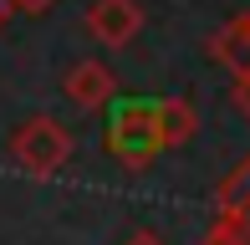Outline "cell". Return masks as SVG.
Here are the masks:
<instances>
[{"mask_svg":"<svg viewBox=\"0 0 250 245\" xmlns=\"http://www.w3.org/2000/svg\"><path fill=\"white\" fill-rule=\"evenodd\" d=\"M204 245H240V235H235V225L225 215H214V225L204 230Z\"/></svg>","mask_w":250,"mask_h":245,"instance_id":"9","label":"cell"},{"mask_svg":"<svg viewBox=\"0 0 250 245\" xmlns=\"http://www.w3.org/2000/svg\"><path fill=\"white\" fill-rule=\"evenodd\" d=\"M123 245H168V240H158V235H153V230H133V235H128V240H123Z\"/></svg>","mask_w":250,"mask_h":245,"instance_id":"11","label":"cell"},{"mask_svg":"<svg viewBox=\"0 0 250 245\" xmlns=\"http://www.w3.org/2000/svg\"><path fill=\"white\" fill-rule=\"evenodd\" d=\"M10 159H16L31 179H51V174L72 159V133L56 118L36 113V118L16 122V133H10Z\"/></svg>","mask_w":250,"mask_h":245,"instance_id":"2","label":"cell"},{"mask_svg":"<svg viewBox=\"0 0 250 245\" xmlns=\"http://www.w3.org/2000/svg\"><path fill=\"white\" fill-rule=\"evenodd\" d=\"M230 102L240 118H250V72H230Z\"/></svg>","mask_w":250,"mask_h":245,"instance_id":"8","label":"cell"},{"mask_svg":"<svg viewBox=\"0 0 250 245\" xmlns=\"http://www.w3.org/2000/svg\"><path fill=\"white\" fill-rule=\"evenodd\" d=\"M153 122H158V138H164V148H184L189 138L199 133V113L189 97L168 92V97H153Z\"/></svg>","mask_w":250,"mask_h":245,"instance_id":"5","label":"cell"},{"mask_svg":"<svg viewBox=\"0 0 250 245\" xmlns=\"http://www.w3.org/2000/svg\"><path fill=\"white\" fill-rule=\"evenodd\" d=\"M10 5H16L21 16H46V10L56 5V0H10Z\"/></svg>","mask_w":250,"mask_h":245,"instance_id":"10","label":"cell"},{"mask_svg":"<svg viewBox=\"0 0 250 245\" xmlns=\"http://www.w3.org/2000/svg\"><path fill=\"white\" fill-rule=\"evenodd\" d=\"M209 57L220 66H230V72H250V10L245 16H230L220 31H209Z\"/></svg>","mask_w":250,"mask_h":245,"instance_id":"6","label":"cell"},{"mask_svg":"<svg viewBox=\"0 0 250 245\" xmlns=\"http://www.w3.org/2000/svg\"><path fill=\"white\" fill-rule=\"evenodd\" d=\"M214 209H250V153L214 184Z\"/></svg>","mask_w":250,"mask_h":245,"instance_id":"7","label":"cell"},{"mask_svg":"<svg viewBox=\"0 0 250 245\" xmlns=\"http://www.w3.org/2000/svg\"><path fill=\"white\" fill-rule=\"evenodd\" d=\"M102 143H107V153L123 163V169H148L158 153H168L164 138H158V122H153V102H148V97H123V102L112 107V118H107Z\"/></svg>","mask_w":250,"mask_h":245,"instance_id":"1","label":"cell"},{"mask_svg":"<svg viewBox=\"0 0 250 245\" xmlns=\"http://www.w3.org/2000/svg\"><path fill=\"white\" fill-rule=\"evenodd\" d=\"M62 92H66V102L77 113H97V107H107L118 97V77H112L107 61H77L62 77Z\"/></svg>","mask_w":250,"mask_h":245,"instance_id":"4","label":"cell"},{"mask_svg":"<svg viewBox=\"0 0 250 245\" xmlns=\"http://www.w3.org/2000/svg\"><path fill=\"white\" fill-rule=\"evenodd\" d=\"M87 31L97 46H133L143 31V5L138 0H92L87 5Z\"/></svg>","mask_w":250,"mask_h":245,"instance_id":"3","label":"cell"},{"mask_svg":"<svg viewBox=\"0 0 250 245\" xmlns=\"http://www.w3.org/2000/svg\"><path fill=\"white\" fill-rule=\"evenodd\" d=\"M10 10H16V5H10V0H0V26L10 20Z\"/></svg>","mask_w":250,"mask_h":245,"instance_id":"12","label":"cell"}]
</instances>
